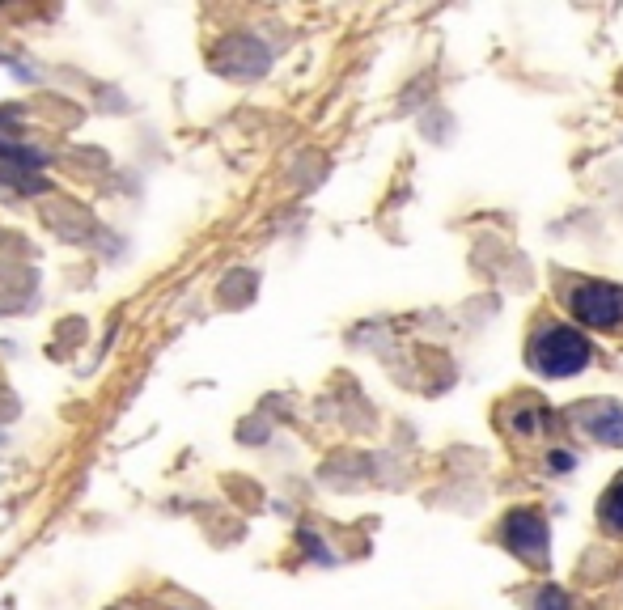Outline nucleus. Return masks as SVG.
Listing matches in <instances>:
<instances>
[{"label":"nucleus","mask_w":623,"mask_h":610,"mask_svg":"<svg viewBox=\"0 0 623 610\" xmlns=\"http://www.w3.org/2000/svg\"><path fill=\"white\" fill-rule=\"evenodd\" d=\"M568 310H573V318L585 322V327L615 331V327H623V289L607 280H585L573 289V297H568Z\"/></svg>","instance_id":"obj_2"},{"label":"nucleus","mask_w":623,"mask_h":610,"mask_svg":"<svg viewBox=\"0 0 623 610\" xmlns=\"http://www.w3.org/2000/svg\"><path fill=\"white\" fill-rule=\"evenodd\" d=\"M573 462H577V458H573V454H564V450H556V454L547 458L551 471H573Z\"/></svg>","instance_id":"obj_7"},{"label":"nucleus","mask_w":623,"mask_h":610,"mask_svg":"<svg viewBox=\"0 0 623 610\" xmlns=\"http://www.w3.org/2000/svg\"><path fill=\"white\" fill-rule=\"evenodd\" d=\"M602 530H607V534H623V479L615 483V488L607 492V496H602Z\"/></svg>","instance_id":"obj_5"},{"label":"nucleus","mask_w":623,"mask_h":610,"mask_svg":"<svg viewBox=\"0 0 623 610\" xmlns=\"http://www.w3.org/2000/svg\"><path fill=\"white\" fill-rule=\"evenodd\" d=\"M581 428L602 445H623V403H590L581 411Z\"/></svg>","instance_id":"obj_4"},{"label":"nucleus","mask_w":623,"mask_h":610,"mask_svg":"<svg viewBox=\"0 0 623 610\" xmlns=\"http://www.w3.org/2000/svg\"><path fill=\"white\" fill-rule=\"evenodd\" d=\"M590 339H585L581 331L564 327V322H551V327H543L539 335H534L530 344V365L534 373H543V378L551 382H564V378H577V373L590 365Z\"/></svg>","instance_id":"obj_1"},{"label":"nucleus","mask_w":623,"mask_h":610,"mask_svg":"<svg viewBox=\"0 0 623 610\" xmlns=\"http://www.w3.org/2000/svg\"><path fill=\"white\" fill-rule=\"evenodd\" d=\"M530 610H573V602H568V594H564L560 585H543L539 594H534Z\"/></svg>","instance_id":"obj_6"},{"label":"nucleus","mask_w":623,"mask_h":610,"mask_svg":"<svg viewBox=\"0 0 623 610\" xmlns=\"http://www.w3.org/2000/svg\"><path fill=\"white\" fill-rule=\"evenodd\" d=\"M501 538H505V547L518 555V560H526V564H534V568L547 564V555H551V534H547L543 513H534V509H513V513L505 517V526H501Z\"/></svg>","instance_id":"obj_3"}]
</instances>
